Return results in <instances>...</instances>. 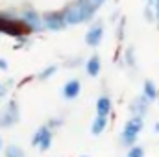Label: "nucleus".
Instances as JSON below:
<instances>
[{"mask_svg":"<svg viewBox=\"0 0 159 157\" xmlns=\"http://www.w3.org/2000/svg\"><path fill=\"white\" fill-rule=\"evenodd\" d=\"M7 157H22V154H20L17 148H11V150H9V154H7Z\"/></svg>","mask_w":159,"mask_h":157,"instance_id":"obj_1","label":"nucleus"}]
</instances>
